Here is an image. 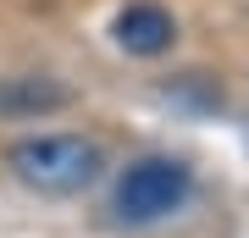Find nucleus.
Masks as SVG:
<instances>
[{
	"label": "nucleus",
	"instance_id": "7ed1b4c3",
	"mask_svg": "<svg viewBox=\"0 0 249 238\" xmlns=\"http://www.w3.org/2000/svg\"><path fill=\"white\" fill-rule=\"evenodd\" d=\"M111 34H116V44H122L127 55H160L178 39V22H172V11L155 6V0H133V6L116 11Z\"/></svg>",
	"mask_w": 249,
	"mask_h": 238
},
{
	"label": "nucleus",
	"instance_id": "f257e3e1",
	"mask_svg": "<svg viewBox=\"0 0 249 238\" xmlns=\"http://www.w3.org/2000/svg\"><path fill=\"white\" fill-rule=\"evenodd\" d=\"M11 172L22 177L28 188H39V194H78V188H89L100 166H106V155H100L94 139H78V133H39V139H22L11 144Z\"/></svg>",
	"mask_w": 249,
	"mask_h": 238
},
{
	"label": "nucleus",
	"instance_id": "f03ea898",
	"mask_svg": "<svg viewBox=\"0 0 249 238\" xmlns=\"http://www.w3.org/2000/svg\"><path fill=\"white\" fill-rule=\"evenodd\" d=\"M194 194V172L183 161H166V155H150V161H133L116 183V216L122 221H160L172 216L178 205Z\"/></svg>",
	"mask_w": 249,
	"mask_h": 238
},
{
	"label": "nucleus",
	"instance_id": "20e7f679",
	"mask_svg": "<svg viewBox=\"0 0 249 238\" xmlns=\"http://www.w3.org/2000/svg\"><path fill=\"white\" fill-rule=\"evenodd\" d=\"M72 106V89L55 78H0V116H45Z\"/></svg>",
	"mask_w": 249,
	"mask_h": 238
}]
</instances>
